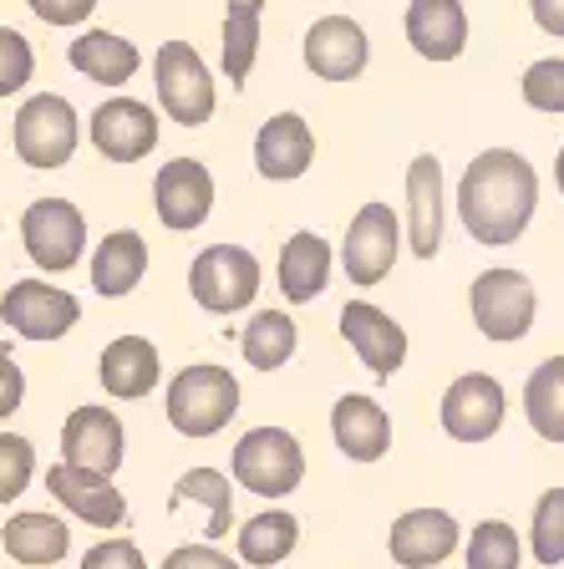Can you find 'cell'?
<instances>
[{
  "mask_svg": "<svg viewBox=\"0 0 564 569\" xmlns=\"http://www.w3.org/2000/svg\"><path fill=\"white\" fill-rule=\"evenodd\" d=\"M534 203H540V178L534 163L514 148H488L468 163L458 183V213L463 229L473 234V244L483 249H504L514 244L534 219Z\"/></svg>",
  "mask_w": 564,
  "mask_h": 569,
  "instance_id": "obj_1",
  "label": "cell"
},
{
  "mask_svg": "<svg viewBox=\"0 0 564 569\" xmlns=\"http://www.w3.org/2000/svg\"><path fill=\"white\" fill-rule=\"evenodd\" d=\"M239 412V381L224 367H184L168 387V422L184 438H214L229 427V417Z\"/></svg>",
  "mask_w": 564,
  "mask_h": 569,
  "instance_id": "obj_2",
  "label": "cell"
},
{
  "mask_svg": "<svg viewBox=\"0 0 564 569\" xmlns=\"http://www.w3.org/2000/svg\"><path fill=\"white\" fill-rule=\"evenodd\" d=\"M235 478L239 488H249L259 498L295 493L300 478H306V452L285 427H255L235 448Z\"/></svg>",
  "mask_w": 564,
  "mask_h": 569,
  "instance_id": "obj_3",
  "label": "cell"
},
{
  "mask_svg": "<svg viewBox=\"0 0 564 569\" xmlns=\"http://www.w3.org/2000/svg\"><path fill=\"white\" fill-rule=\"evenodd\" d=\"M154 77H158V102H164V112L174 122L204 128L214 118V77L188 41H164L158 47Z\"/></svg>",
  "mask_w": 564,
  "mask_h": 569,
  "instance_id": "obj_4",
  "label": "cell"
},
{
  "mask_svg": "<svg viewBox=\"0 0 564 569\" xmlns=\"http://www.w3.org/2000/svg\"><path fill=\"white\" fill-rule=\"evenodd\" d=\"M188 290L214 316H235L259 296V260L239 244H209L188 270Z\"/></svg>",
  "mask_w": 564,
  "mask_h": 569,
  "instance_id": "obj_5",
  "label": "cell"
},
{
  "mask_svg": "<svg viewBox=\"0 0 564 569\" xmlns=\"http://www.w3.org/2000/svg\"><path fill=\"white\" fill-rule=\"evenodd\" d=\"M468 306L488 341H524L534 326V284L518 270H483L468 290Z\"/></svg>",
  "mask_w": 564,
  "mask_h": 569,
  "instance_id": "obj_6",
  "label": "cell"
},
{
  "mask_svg": "<svg viewBox=\"0 0 564 569\" xmlns=\"http://www.w3.org/2000/svg\"><path fill=\"white\" fill-rule=\"evenodd\" d=\"M21 244L41 270H71L82 260V244H87V219L77 203L67 199H36L26 203L21 213Z\"/></svg>",
  "mask_w": 564,
  "mask_h": 569,
  "instance_id": "obj_7",
  "label": "cell"
},
{
  "mask_svg": "<svg viewBox=\"0 0 564 569\" xmlns=\"http://www.w3.org/2000/svg\"><path fill=\"white\" fill-rule=\"evenodd\" d=\"M16 153L31 168H61L77 153V112H71L67 97L36 92L16 112Z\"/></svg>",
  "mask_w": 564,
  "mask_h": 569,
  "instance_id": "obj_8",
  "label": "cell"
},
{
  "mask_svg": "<svg viewBox=\"0 0 564 569\" xmlns=\"http://www.w3.org/2000/svg\"><path fill=\"white\" fill-rule=\"evenodd\" d=\"M397 244H402V229H397V213L387 203H362V213L352 219L346 229V244H342V264L352 274V284H382L397 264Z\"/></svg>",
  "mask_w": 564,
  "mask_h": 569,
  "instance_id": "obj_9",
  "label": "cell"
},
{
  "mask_svg": "<svg viewBox=\"0 0 564 569\" xmlns=\"http://www.w3.org/2000/svg\"><path fill=\"white\" fill-rule=\"evenodd\" d=\"M92 148L107 163H138L158 148V112L138 97H107L92 112Z\"/></svg>",
  "mask_w": 564,
  "mask_h": 569,
  "instance_id": "obj_10",
  "label": "cell"
},
{
  "mask_svg": "<svg viewBox=\"0 0 564 569\" xmlns=\"http://www.w3.org/2000/svg\"><path fill=\"white\" fill-rule=\"evenodd\" d=\"M0 320L16 336H26V341H61L82 320V306L67 290H57V284L21 280V284H11V296L0 300Z\"/></svg>",
  "mask_w": 564,
  "mask_h": 569,
  "instance_id": "obj_11",
  "label": "cell"
},
{
  "mask_svg": "<svg viewBox=\"0 0 564 569\" xmlns=\"http://www.w3.org/2000/svg\"><path fill=\"white\" fill-rule=\"evenodd\" d=\"M504 427V387L488 371H468L443 391V432L458 442H488Z\"/></svg>",
  "mask_w": 564,
  "mask_h": 569,
  "instance_id": "obj_12",
  "label": "cell"
},
{
  "mask_svg": "<svg viewBox=\"0 0 564 569\" xmlns=\"http://www.w3.org/2000/svg\"><path fill=\"white\" fill-rule=\"evenodd\" d=\"M342 336L352 341V351L362 356V367L376 381L397 377L402 361H407V331H402L387 310H376L372 300H352L342 310Z\"/></svg>",
  "mask_w": 564,
  "mask_h": 569,
  "instance_id": "obj_13",
  "label": "cell"
},
{
  "mask_svg": "<svg viewBox=\"0 0 564 569\" xmlns=\"http://www.w3.org/2000/svg\"><path fill=\"white\" fill-rule=\"evenodd\" d=\"M154 203H158V219L178 234L199 229L214 209V173L194 158H174V163L158 168L154 178Z\"/></svg>",
  "mask_w": 564,
  "mask_h": 569,
  "instance_id": "obj_14",
  "label": "cell"
},
{
  "mask_svg": "<svg viewBox=\"0 0 564 569\" xmlns=\"http://www.w3.org/2000/svg\"><path fill=\"white\" fill-rule=\"evenodd\" d=\"M47 488L57 503H67V513H77V519L92 523V529H118V523L128 519V503H122V493L112 488V478L92 473L82 462L61 458L47 473Z\"/></svg>",
  "mask_w": 564,
  "mask_h": 569,
  "instance_id": "obj_15",
  "label": "cell"
},
{
  "mask_svg": "<svg viewBox=\"0 0 564 569\" xmlns=\"http://www.w3.org/2000/svg\"><path fill=\"white\" fill-rule=\"evenodd\" d=\"M366 31L352 21V16H320L306 31V67L316 71L320 82H352L366 71Z\"/></svg>",
  "mask_w": 564,
  "mask_h": 569,
  "instance_id": "obj_16",
  "label": "cell"
},
{
  "mask_svg": "<svg viewBox=\"0 0 564 569\" xmlns=\"http://www.w3.org/2000/svg\"><path fill=\"white\" fill-rule=\"evenodd\" d=\"M61 458L82 462L92 473H118L122 468V422L107 407H77L61 427Z\"/></svg>",
  "mask_w": 564,
  "mask_h": 569,
  "instance_id": "obj_17",
  "label": "cell"
},
{
  "mask_svg": "<svg viewBox=\"0 0 564 569\" xmlns=\"http://www.w3.org/2000/svg\"><path fill=\"white\" fill-rule=\"evenodd\" d=\"M387 549L402 569H433L458 549V523L443 509H412L392 523Z\"/></svg>",
  "mask_w": 564,
  "mask_h": 569,
  "instance_id": "obj_18",
  "label": "cell"
},
{
  "mask_svg": "<svg viewBox=\"0 0 564 569\" xmlns=\"http://www.w3.org/2000/svg\"><path fill=\"white\" fill-rule=\"evenodd\" d=\"M330 432H336V448L352 462H376L392 448V417L376 397H362V391H346L336 412H330Z\"/></svg>",
  "mask_w": 564,
  "mask_h": 569,
  "instance_id": "obj_19",
  "label": "cell"
},
{
  "mask_svg": "<svg viewBox=\"0 0 564 569\" xmlns=\"http://www.w3.org/2000/svg\"><path fill=\"white\" fill-rule=\"evenodd\" d=\"M310 158H316V138H310V122L300 118V112H280V118H270L259 128L255 168L265 178L290 183V178H300L310 168Z\"/></svg>",
  "mask_w": 564,
  "mask_h": 569,
  "instance_id": "obj_20",
  "label": "cell"
},
{
  "mask_svg": "<svg viewBox=\"0 0 564 569\" xmlns=\"http://www.w3.org/2000/svg\"><path fill=\"white\" fill-rule=\"evenodd\" d=\"M407 224H412V254L433 260L443 244V163L433 153L412 158L407 168Z\"/></svg>",
  "mask_w": 564,
  "mask_h": 569,
  "instance_id": "obj_21",
  "label": "cell"
},
{
  "mask_svg": "<svg viewBox=\"0 0 564 569\" xmlns=\"http://www.w3.org/2000/svg\"><path fill=\"white\" fill-rule=\"evenodd\" d=\"M407 41L427 61H453L468 47V16L458 0H412L407 6Z\"/></svg>",
  "mask_w": 564,
  "mask_h": 569,
  "instance_id": "obj_22",
  "label": "cell"
},
{
  "mask_svg": "<svg viewBox=\"0 0 564 569\" xmlns=\"http://www.w3.org/2000/svg\"><path fill=\"white\" fill-rule=\"evenodd\" d=\"M97 377L112 397L122 402H138L148 391L158 387V346L142 341V336H118V341H107L102 361H97Z\"/></svg>",
  "mask_w": 564,
  "mask_h": 569,
  "instance_id": "obj_23",
  "label": "cell"
},
{
  "mask_svg": "<svg viewBox=\"0 0 564 569\" xmlns=\"http://www.w3.org/2000/svg\"><path fill=\"white\" fill-rule=\"evenodd\" d=\"M142 270H148V244H142V234L118 229V234H107L92 254V290L107 300H118V296H128V290H138Z\"/></svg>",
  "mask_w": 564,
  "mask_h": 569,
  "instance_id": "obj_24",
  "label": "cell"
},
{
  "mask_svg": "<svg viewBox=\"0 0 564 569\" xmlns=\"http://www.w3.org/2000/svg\"><path fill=\"white\" fill-rule=\"evenodd\" d=\"M0 545L16 565H57L71 549V529L57 513H16L6 529H0Z\"/></svg>",
  "mask_w": 564,
  "mask_h": 569,
  "instance_id": "obj_25",
  "label": "cell"
},
{
  "mask_svg": "<svg viewBox=\"0 0 564 569\" xmlns=\"http://www.w3.org/2000/svg\"><path fill=\"white\" fill-rule=\"evenodd\" d=\"M67 61L82 71L87 82L122 87L132 71H138L142 57H138V47H132V41H122V36H112V31H87V36H77V41H71Z\"/></svg>",
  "mask_w": 564,
  "mask_h": 569,
  "instance_id": "obj_26",
  "label": "cell"
},
{
  "mask_svg": "<svg viewBox=\"0 0 564 569\" xmlns=\"http://www.w3.org/2000/svg\"><path fill=\"white\" fill-rule=\"evenodd\" d=\"M326 280H330V244L320 234H310V229H300V234L285 244V254H280L285 300L306 306V300H316L320 290H326Z\"/></svg>",
  "mask_w": 564,
  "mask_h": 569,
  "instance_id": "obj_27",
  "label": "cell"
},
{
  "mask_svg": "<svg viewBox=\"0 0 564 569\" xmlns=\"http://www.w3.org/2000/svg\"><path fill=\"white\" fill-rule=\"evenodd\" d=\"M524 417L544 442H564V356L540 361L524 387Z\"/></svg>",
  "mask_w": 564,
  "mask_h": 569,
  "instance_id": "obj_28",
  "label": "cell"
},
{
  "mask_svg": "<svg viewBox=\"0 0 564 569\" xmlns=\"http://www.w3.org/2000/svg\"><path fill=\"white\" fill-rule=\"evenodd\" d=\"M259 16H265V0H229V11H224V71H229V87H245V77L255 71Z\"/></svg>",
  "mask_w": 564,
  "mask_h": 569,
  "instance_id": "obj_29",
  "label": "cell"
},
{
  "mask_svg": "<svg viewBox=\"0 0 564 569\" xmlns=\"http://www.w3.org/2000/svg\"><path fill=\"white\" fill-rule=\"evenodd\" d=\"M295 545H300V523H295V513H280V509L255 513V519L239 529V559L259 565V569L280 565Z\"/></svg>",
  "mask_w": 564,
  "mask_h": 569,
  "instance_id": "obj_30",
  "label": "cell"
},
{
  "mask_svg": "<svg viewBox=\"0 0 564 569\" xmlns=\"http://www.w3.org/2000/svg\"><path fill=\"white\" fill-rule=\"evenodd\" d=\"M245 361L255 371H275L285 367L295 356V320L285 316V310H259L255 320L245 326Z\"/></svg>",
  "mask_w": 564,
  "mask_h": 569,
  "instance_id": "obj_31",
  "label": "cell"
},
{
  "mask_svg": "<svg viewBox=\"0 0 564 569\" xmlns=\"http://www.w3.org/2000/svg\"><path fill=\"white\" fill-rule=\"evenodd\" d=\"M184 498L209 503V523H204L209 539H224V533H229V523H235V498H229V478H224L219 468H188V473L174 483V498H168V503L178 509Z\"/></svg>",
  "mask_w": 564,
  "mask_h": 569,
  "instance_id": "obj_32",
  "label": "cell"
},
{
  "mask_svg": "<svg viewBox=\"0 0 564 569\" xmlns=\"http://www.w3.org/2000/svg\"><path fill=\"white\" fill-rule=\"evenodd\" d=\"M468 569H518V533L504 519H483L468 539Z\"/></svg>",
  "mask_w": 564,
  "mask_h": 569,
  "instance_id": "obj_33",
  "label": "cell"
},
{
  "mask_svg": "<svg viewBox=\"0 0 564 569\" xmlns=\"http://www.w3.org/2000/svg\"><path fill=\"white\" fill-rule=\"evenodd\" d=\"M534 559L564 565V488H550L534 503Z\"/></svg>",
  "mask_w": 564,
  "mask_h": 569,
  "instance_id": "obj_34",
  "label": "cell"
},
{
  "mask_svg": "<svg viewBox=\"0 0 564 569\" xmlns=\"http://www.w3.org/2000/svg\"><path fill=\"white\" fill-rule=\"evenodd\" d=\"M36 468V448L21 432H0V503H11L26 483H31Z\"/></svg>",
  "mask_w": 564,
  "mask_h": 569,
  "instance_id": "obj_35",
  "label": "cell"
},
{
  "mask_svg": "<svg viewBox=\"0 0 564 569\" xmlns=\"http://www.w3.org/2000/svg\"><path fill=\"white\" fill-rule=\"evenodd\" d=\"M524 102L534 112H564V57H550V61H534L524 71Z\"/></svg>",
  "mask_w": 564,
  "mask_h": 569,
  "instance_id": "obj_36",
  "label": "cell"
},
{
  "mask_svg": "<svg viewBox=\"0 0 564 569\" xmlns=\"http://www.w3.org/2000/svg\"><path fill=\"white\" fill-rule=\"evenodd\" d=\"M31 71H36L31 41H26L21 31H11V26H0V97L21 92V87L31 82Z\"/></svg>",
  "mask_w": 564,
  "mask_h": 569,
  "instance_id": "obj_37",
  "label": "cell"
},
{
  "mask_svg": "<svg viewBox=\"0 0 564 569\" xmlns=\"http://www.w3.org/2000/svg\"><path fill=\"white\" fill-rule=\"evenodd\" d=\"M82 569H148L142 565V549L132 539H102L82 555Z\"/></svg>",
  "mask_w": 564,
  "mask_h": 569,
  "instance_id": "obj_38",
  "label": "cell"
},
{
  "mask_svg": "<svg viewBox=\"0 0 564 569\" xmlns=\"http://www.w3.org/2000/svg\"><path fill=\"white\" fill-rule=\"evenodd\" d=\"M47 26H77L97 11V0H26Z\"/></svg>",
  "mask_w": 564,
  "mask_h": 569,
  "instance_id": "obj_39",
  "label": "cell"
},
{
  "mask_svg": "<svg viewBox=\"0 0 564 569\" xmlns=\"http://www.w3.org/2000/svg\"><path fill=\"white\" fill-rule=\"evenodd\" d=\"M164 569H239V565L209 545H188V549H174V555L164 559Z\"/></svg>",
  "mask_w": 564,
  "mask_h": 569,
  "instance_id": "obj_40",
  "label": "cell"
},
{
  "mask_svg": "<svg viewBox=\"0 0 564 569\" xmlns=\"http://www.w3.org/2000/svg\"><path fill=\"white\" fill-rule=\"evenodd\" d=\"M21 397H26V377L11 361V351L0 346V417H11L16 407H21Z\"/></svg>",
  "mask_w": 564,
  "mask_h": 569,
  "instance_id": "obj_41",
  "label": "cell"
},
{
  "mask_svg": "<svg viewBox=\"0 0 564 569\" xmlns=\"http://www.w3.org/2000/svg\"><path fill=\"white\" fill-rule=\"evenodd\" d=\"M534 21H540V31L550 36H564V0H530Z\"/></svg>",
  "mask_w": 564,
  "mask_h": 569,
  "instance_id": "obj_42",
  "label": "cell"
},
{
  "mask_svg": "<svg viewBox=\"0 0 564 569\" xmlns=\"http://www.w3.org/2000/svg\"><path fill=\"white\" fill-rule=\"evenodd\" d=\"M554 178H560V189H564V148H560V163H554Z\"/></svg>",
  "mask_w": 564,
  "mask_h": 569,
  "instance_id": "obj_43",
  "label": "cell"
}]
</instances>
